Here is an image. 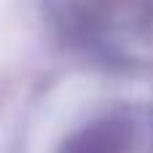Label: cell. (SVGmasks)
Listing matches in <instances>:
<instances>
[{
  "label": "cell",
  "mask_w": 153,
  "mask_h": 153,
  "mask_svg": "<svg viewBox=\"0 0 153 153\" xmlns=\"http://www.w3.org/2000/svg\"><path fill=\"white\" fill-rule=\"evenodd\" d=\"M126 148V126L121 121H100L75 134L65 153H124Z\"/></svg>",
  "instance_id": "obj_1"
}]
</instances>
